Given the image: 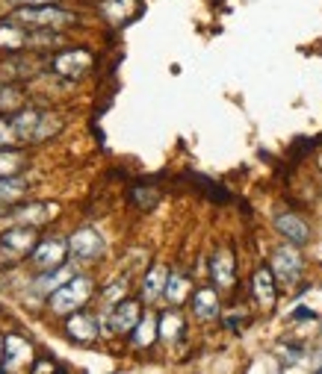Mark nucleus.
Segmentation results:
<instances>
[{"label": "nucleus", "mask_w": 322, "mask_h": 374, "mask_svg": "<svg viewBox=\"0 0 322 374\" xmlns=\"http://www.w3.org/2000/svg\"><path fill=\"white\" fill-rule=\"evenodd\" d=\"M33 359L30 342L18 336H4V371H18Z\"/></svg>", "instance_id": "9"}, {"label": "nucleus", "mask_w": 322, "mask_h": 374, "mask_svg": "<svg viewBox=\"0 0 322 374\" xmlns=\"http://www.w3.org/2000/svg\"><path fill=\"white\" fill-rule=\"evenodd\" d=\"M272 271L278 275V280L281 283H296L299 275H302V256L290 248V244H284V248H278L272 254Z\"/></svg>", "instance_id": "7"}, {"label": "nucleus", "mask_w": 322, "mask_h": 374, "mask_svg": "<svg viewBox=\"0 0 322 374\" xmlns=\"http://www.w3.org/2000/svg\"><path fill=\"white\" fill-rule=\"evenodd\" d=\"M15 127H12V121L6 118H0V148H12L15 145Z\"/></svg>", "instance_id": "26"}, {"label": "nucleus", "mask_w": 322, "mask_h": 374, "mask_svg": "<svg viewBox=\"0 0 322 374\" xmlns=\"http://www.w3.org/2000/svg\"><path fill=\"white\" fill-rule=\"evenodd\" d=\"M109 324H113V330H119V333L133 330L139 324V304L136 300H121V304L113 310V315H109Z\"/></svg>", "instance_id": "12"}, {"label": "nucleus", "mask_w": 322, "mask_h": 374, "mask_svg": "<svg viewBox=\"0 0 322 374\" xmlns=\"http://www.w3.org/2000/svg\"><path fill=\"white\" fill-rule=\"evenodd\" d=\"M0 368H4V336H0Z\"/></svg>", "instance_id": "29"}, {"label": "nucleus", "mask_w": 322, "mask_h": 374, "mask_svg": "<svg viewBox=\"0 0 322 374\" xmlns=\"http://www.w3.org/2000/svg\"><path fill=\"white\" fill-rule=\"evenodd\" d=\"M36 236H33V230L21 224V227H12L6 230V233H0V248H4L9 256H24V254H30L36 248Z\"/></svg>", "instance_id": "8"}, {"label": "nucleus", "mask_w": 322, "mask_h": 374, "mask_svg": "<svg viewBox=\"0 0 322 374\" xmlns=\"http://www.w3.org/2000/svg\"><path fill=\"white\" fill-rule=\"evenodd\" d=\"M89 295H92V280L74 275L72 280H65L60 289H53L48 298H51V310L60 312V315H65V312L80 310V307L89 300Z\"/></svg>", "instance_id": "3"}, {"label": "nucleus", "mask_w": 322, "mask_h": 374, "mask_svg": "<svg viewBox=\"0 0 322 374\" xmlns=\"http://www.w3.org/2000/svg\"><path fill=\"white\" fill-rule=\"evenodd\" d=\"M12 18H15L18 24H27L30 30H60V27L74 21L72 12H65L60 6H51V4L21 6V9H15V15H12Z\"/></svg>", "instance_id": "1"}, {"label": "nucleus", "mask_w": 322, "mask_h": 374, "mask_svg": "<svg viewBox=\"0 0 322 374\" xmlns=\"http://www.w3.org/2000/svg\"><path fill=\"white\" fill-rule=\"evenodd\" d=\"M192 307H195V315L199 319H213V315L219 312V298L213 289H199L192 298Z\"/></svg>", "instance_id": "19"}, {"label": "nucleus", "mask_w": 322, "mask_h": 374, "mask_svg": "<svg viewBox=\"0 0 322 374\" xmlns=\"http://www.w3.org/2000/svg\"><path fill=\"white\" fill-rule=\"evenodd\" d=\"M24 168V153L12 148H0V177H12Z\"/></svg>", "instance_id": "21"}, {"label": "nucleus", "mask_w": 322, "mask_h": 374, "mask_svg": "<svg viewBox=\"0 0 322 374\" xmlns=\"http://www.w3.org/2000/svg\"><path fill=\"white\" fill-rule=\"evenodd\" d=\"M27 192V186L24 180L18 177H0V212H9L12 204Z\"/></svg>", "instance_id": "17"}, {"label": "nucleus", "mask_w": 322, "mask_h": 374, "mask_svg": "<svg viewBox=\"0 0 322 374\" xmlns=\"http://www.w3.org/2000/svg\"><path fill=\"white\" fill-rule=\"evenodd\" d=\"M12 127H15V136L21 141H41L60 130V121L39 109H21L15 118H12Z\"/></svg>", "instance_id": "2"}, {"label": "nucleus", "mask_w": 322, "mask_h": 374, "mask_svg": "<svg viewBox=\"0 0 322 374\" xmlns=\"http://www.w3.org/2000/svg\"><path fill=\"white\" fill-rule=\"evenodd\" d=\"M180 330H184V319H180L177 312H166L163 319H160V336L163 339H169V342L177 339Z\"/></svg>", "instance_id": "22"}, {"label": "nucleus", "mask_w": 322, "mask_h": 374, "mask_svg": "<svg viewBox=\"0 0 322 374\" xmlns=\"http://www.w3.org/2000/svg\"><path fill=\"white\" fill-rule=\"evenodd\" d=\"M51 209H53V207H48V204H27V207L9 209V215H12V219H15L18 224H39V221L48 219Z\"/></svg>", "instance_id": "18"}, {"label": "nucleus", "mask_w": 322, "mask_h": 374, "mask_svg": "<svg viewBox=\"0 0 322 374\" xmlns=\"http://www.w3.org/2000/svg\"><path fill=\"white\" fill-rule=\"evenodd\" d=\"M9 4L12 6H24V4L27 6H41V4H57V0H9Z\"/></svg>", "instance_id": "27"}, {"label": "nucleus", "mask_w": 322, "mask_h": 374, "mask_svg": "<svg viewBox=\"0 0 322 374\" xmlns=\"http://www.w3.org/2000/svg\"><path fill=\"white\" fill-rule=\"evenodd\" d=\"M0 48L4 50H21L27 48V33L18 27V21H0Z\"/></svg>", "instance_id": "15"}, {"label": "nucleus", "mask_w": 322, "mask_h": 374, "mask_svg": "<svg viewBox=\"0 0 322 374\" xmlns=\"http://www.w3.org/2000/svg\"><path fill=\"white\" fill-rule=\"evenodd\" d=\"M293 319H314V312H311V310H304V307H299L296 312H293Z\"/></svg>", "instance_id": "28"}, {"label": "nucleus", "mask_w": 322, "mask_h": 374, "mask_svg": "<svg viewBox=\"0 0 322 374\" xmlns=\"http://www.w3.org/2000/svg\"><path fill=\"white\" fill-rule=\"evenodd\" d=\"M92 65V56L80 48H72V50H60L57 56L51 60V68L57 71L62 77H80L83 71H89Z\"/></svg>", "instance_id": "6"}, {"label": "nucleus", "mask_w": 322, "mask_h": 374, "mask_svg": "<svg viewBox=\"0 0 322 374\" xmlns=\"http://www.w3.org/2000/svg\"><path fill=\"white\" fill-rule=\"evenodd\" d=\"M166 283H169V275H166V268L163 265H154L148 271V277H145V286H142V295L148 300H154L160 292H166Z\"/></svg>", "instance_id": "20"}, {"label": "nucleus", "mask_w": 322, "mask_h": 374, "mask_svg": "<svg viewBox=\"0 0 322 374\" xmlns=\"http://www.w3.org/2000/svg\"><path fill=\"white\" fill-rule=\"evenodd\" d=\"M255 298L260 300L263 310L275 307V280H272L269 268H257V275H255Z\"/></svg>", "instance_id": "13"}, {"label": "nucleus", "mask_w": 322, "mask_h": 374, "mask_svg": "<svg viewBox=\"0 0 322 374\" xmlns=\"http://www.w3.org/2000/svg\"><path fill=\"white\" fill-rule=\"evenodd\" d=\"M72 277H74V268H72V265L51 268V271H45V275L36 280V289H39L41 295H51L53 289H60V286H62L65 280H72Z\"/></svg>", "instance_id": "14"}, {"label": "nucleus", "mask_w": 322, "mask_h": 374, "mask_svg": "<svg viewBox=\"0 0 322 374\" xmlns=\"http://www.w3.org/2000/svg\"><path fill=\"white\" fill-rule=\"evenodd\" d=\"M65 333L72 336L74 342H92L98 336L95 315H89V312H74L72 319H68V324H65Z\"/></svg>", "instance_id": "11"}, {"label": "nucleus", "mask_w": 322, "mask_h": 374, "mask_svg": "<svg viewBox=\"0 0 322 374\" xmlns=\"http://www.w3.org/2000/svg\"><path fill=\"white\" fill-rule=\"evenodd\" d=\"M187 289H189V283H187V277H180V275L169 277V283H166V295H169L172 304H180L184 295H187Z\"/></svg>", "instance_id": "24"}, {"label": "nucleus", "mask_w": 322, "mask_h": 374, "mask_svg": "<svg viewBox=\"0 0 322 374\" xmlns=\"http://www.w3.org/2000/svg\"><path fill=\"white\" fill-rule=\"evenodd\" d=\"M68 248H72L74 260H95V256H101V251H104V239H101L98 230L80 227L77 233L68 239Z\"/></svg>", "instance_id": "5"}, {"label": "nucleus", "mask_w": 322, "mask_h": 374, "mask_svg": "<svg viewBox=\"0 0 322 374\" xmlns=\"http://www.w3.org/2000/svg\"><path fill=\"white\" fill-rule=\"evenodd\" d=\"M275 230L281 233L290 244H304L307 239H311V227H307L299 215H293V212H281L275 219Z\"/></svg>", "instance_id": "10"}, {"label": "nucleus", "mask_w": 322, "mask_h": 374, "mask_svg": "<svg viewBox=\"0 0 322 374\" xmlns=\"http://www.w3.org/2000/svg\"><path fill=\"white\" fill-rule=\"evenodd\" d=\"M133 330H136V336H133L136 345H151L154 333H157V321H154V315H145V319H139V324Z\"/></svg>", "instance_id": "23"}, {"label": "nucleus", "mask_w": 322, "mask_h": 374, "mask_svg": "<svg viewBox=\"0 0 322 374\" xmlns=\"http://www.w3.org/2000/svg\"><path fill=\"white\" fill-rule=\"evenodd\" d=\"M72 251L68 248V242H62V239H41L36 248H33V263L41 268V271H51V268H60V265H65V254Z\"/></svg>", "instance_id": "4"}, {"label": "nucleus", "mask_w": 322, "mask_h": 374, "mask_svg": "<svg viewBox=\"0 0 322 374\" xmlns=\"http://www.w3.org/2000/svg\"><path fill=\"white\" fill-rule=\"evenodd\" d=\"M213 280L222 286V289H231L234 286V256H231V251H219L213 256Z\"/></svg>", "instance_id": "16"}, {"label": "nucleus", "mask_w": 322, "mask_h": 374, "mask_svg": "<svg viewBox=\"0 0 322 374\" xmlns=\"http://www.w3.org/2000/svg\"><path fill=\"white\" fill-rule=\"evenodd\" d=\"M15 106H21V89H15V85H4V89H0V112L15 109Z\"/></svg>", "instance_id": "25"}]
</instances>
